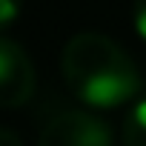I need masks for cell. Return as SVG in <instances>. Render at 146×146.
I'll use <instances>...</instances> for the list:
<instances>
[{"label": "cell", "mask_w": 146, "mask_h": 146, "mask_svg": "<svg viewBox=\"0 0 146 146\" xmlns=\"http://www.w3.org/2000/svg\"><path fill=\"white\" fill-rule=\"evenodd\" d=\"M60 69L69 89L86 106L115 109L140 92V75L132 57L100 32L75 35L60 54Z\"/></svg>", "instance_id": "cell-1"}, {"label": "cell", "mask_w": 146, "mask_h": 146, "mask_svg": "<svg viewBox=\"0 0 146 146\" xmlns=\"http://www.w3.org/2000/svg\"><path fill=\"white\" fill-rule=\"evenodd\" d=\"M112 129L83 112V109H63L57 112L40 132V143L37 146H112Z\"/></svg>", "instance_id": "cell-2"}, {"label": "cell", "mask_w": 146, "mask_h": 146, "mask_svg": "<svg viewBox=\"0 0 146 146\" xmlns=\"http://www.w3.org/2000/svg\"><path fill=\"white\" fill-rule=\"evenodd\" d=\"M35 86H37V78H35V66L29 54L15 40L0 35V106L17 109L29 103L35 95Z\"/></svg>", "instance_id": "cell-3"}, {"label": "cell", "mask_w": 146, "mask_h": 146, "mask_svg": "<svg viewBox=\"0 0 146 146\" xmlns=\"http://www.w3.org/2000/svg\"><path fill=\"white\" fill-rule=\"evenodd\" d=\"M120 143L123 146H146V98H137L135 106L129 109L123 129H120Z\"/></svg>", "instance_id": "cell-4"}, {"label": "cell", "mask_w": 146, "mask_h": 146, "mask_svg": "<svg viewBox=\"0 0 146 146\" xmlns=\"http://www.w3.org/2000/svg\"><path fill=\"white\" fill-rule=\"evenodd\" d=\"M20 6H23V0H0V29H6L17 20Z\"/></svg>", "instance_id": "cell-5"}, {"label": "cell", "mask_w": 146, "mask_h": 146, "mask_svg": "<svg viewBox=\"0 0 146 146\" xmlns=\"http://www.w3.org/2000/svg\"><path fill=\"white\" fill-rule=\"evenodd\" d=\"M135 29L146 40V0H135Z\"/></svg>", "instance_id": "cell-6"}, {"label": "cell", "mask_w": 146, "mask_h": 146, "mask_svg": "<svg viewBox=\"0 0 146 146\" xmlns=\"http://www.w3.org/2000/svg\"><path fill=\"white\" fill-rule=\"evenodd\" d=\"M0 146H23V143L12 129H0Z\"/></svg>", "instance_id": "cell-7"}]
</instances>
